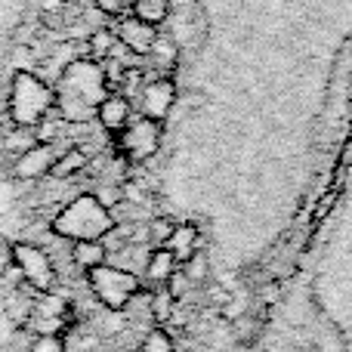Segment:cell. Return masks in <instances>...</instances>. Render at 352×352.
Wrapping results in <instances>:
<instances>
[{
    "mask_svg": "<svg viewBox=\"0 0 352 352\" xmlns=\"http://www.w3.org/2000/svg\"><path fill=\"white\" fill-rule=\"evenodd\" d=\"M130 118H133L130 99L118 96V93H109V96L102 99V105H99V111H96V121L102 124V130H109V133H121V130L130 124Z\"/></svg>",
    "mask_w": 352,
    "mask_h": 352,
    "instance_id": "8fae6325",
    "label": "cell"
},
{
    "mask_svg": "<svg viewBox=\"0 0 352 352\" xmlns=\"http://www.w3.org/2000/svg\"><path fill=\"white\" fill-rule=\"evenodd\" d=\"M12 266H19L22 278L41 294H47L56 281L53 260H50L47 250H41L37 244H28V241L12 244Z\"/></svg>",
    "mask_w": 352,
    "mask_h": 352,
    "instance_id": "52a82bcc",
    "label": "cell"
},
{
    "mask_svg": "<svg viewBox=\"0 0 352 352\" xmlns=\"http://www.w3.org/2000/svg\"><path fill=\"white\" fill-rule=\"evenodd\" d=\"M161 28H155V25L148 22H140L136 16H121V22H118V41H121V47H127L130 53L136 56H148V50L155 47V41H158Z\"/></svg>",
    "mask_w": 352,
    "mask_h": 352,
    "instance_id": "9c48e42d",
    "label": "cell"
},
{
    "mask_svg": "<svg viewBox=\"0 0 352 352\" xmlns=\"http://www.w3.org/2000/svg\"><path fill=\"white\" fill-rule=\"evenodd\" d=\"M170 10H173L170 0H133L130 3V16H136L140 22L155 25V28L170 22Z\"/></svg>",
    "mask_w": 352,
    "mask_h": 352,
    "instance_id": "5bb4252c",
    "label": "cell"
},
{
    "mask_svg": "<svg viewBox=\"0 0 352 352\" xmlns=\"http://www.w3.org/2000/svg\"><path fill=\"white\" fill-rule=\"evenodd\" d=\"M118 136V152L130 164H142V161L155 158L164 140V124L152 121V118H130V124Z\"/></svg>",
    "mask_w": 352,
    "mask_h": 352,
    "instance_id": "5b68a950",
    "label": "cell"
},
{
    "mask_svg": "<svg viewBox=\"0 0 352 352\" xmlns=\"http://www.w3.org/2000/svg\"><path fill=\"white\" fill-rule=\"evenodd\" d=\"M198 244H201V232H198V226H195V223H176L164 248L170 250V254L176 256V263L182 266V263H186L188 256L198 254Z\"/></svg>",
    "mask_w": 352,
    "mask_h": 352,
    "instance_id": "7c38bea8",
    "label": "cell"
},
{
    "mask_svg": "<svg viewBox=\"0 0 352 352\" xmlns=\"http://www.w3.org/2000/svg\"><path fill=\"white\" fill-rule=\"evenodd\" d=\"M87 167V155L80 152V148H68L65 155H59L56 158V164H53V173L56 179H65V176H72V173H78V170H84Z\"/></svg>",
    "mask_w": 352,
    "mask_h": 352,
    "instance_id": "2e32d148",
    "label": "cell"
},
{
    "mask_svg": "<svg viewBox=\"0 0 352 352\" xmlns=\"http://www.w3.org/2000/svg\"><path fill=\"white\" fill-rule=\"evenodd\" d=\"M173 226L176 223H170V219H152V223H148V238H152V244L155 248H164L167 244V238H170V232H173Z\"/></svg>",
    "mask_w": 352,
    "mask_h": 352,
    "instance_id": "ffe728a7",
    "label": "cell"
},
{
    "mask_svg": "<svg viewBox=\"0 0 352 352\" xmlns=\"http://www.w3.org/2000/svg\"><path fill=\"white\" fill-rule=\"evenodd\" d=\"M109 93V72L96 59H72L53 87V109L62 121L87 124L96 118Z\"/></svg>",
    "mask_w": 352,
    "mask_h": 352,
    "instance_id": "6da1fadb",
    "label": "cell"
},
{
    "mask_svg": "<svg viewBox=\"0 0 352 352\" xmlns=\"http://www.w3.org/2000/svg\"><path fill=\"white\" fill-rule=\"evenodd\" d=\"M53 232L68 241H102L115 232L111 207H105L96 195H78L53 219Z\"/></svg>",
    "mask_w": 352,
    "mask_h": 352,
    "instance_id": "7a4b0ae2",
    "label": "cell"
},
{
    "mask_svg": "<svg viewBox=\"0 0 352 352\" xmlns=\"http://www.w3.org/2000/svg\"><path fill=\"white\" fill-rule=\"evenodd\" d=\"M130 3H133V0H93V6H96L102 16H111V19L127 16Z\"/></svg>",
    "mask_w": 352,
    "mask_h": 352,
    "instance_id": "7402d4cb",
    "label": "cell"
},
{
    "mask_svg": "<svg viewBox=\"0 0 352 352\" xmlns=\"http://www.w3.org/2000/svg\"><path fill=\"white\" fill-rule=\"evenodd\" d=\"M140 352H176V346H173V337L167 334L164 328L148 331L146 340H142V346H140Z\"/></svg>",
    "mask_w": 352,
    "mask_h": 352,
    "instance_id": "ac0fdd59",
    "label": "cell"
},
{
    "mask_svg": "<svg viewBox=\"0 0 352 352\" xmlns=\"http://www.w3.org/2000/svg\"><path fill=\"white\" fill-rule=\"evenodd\" d=\"M31 352H65L62 334H37L31 343Z\"/></svg>",
    "mask_w": 352,
    "mask_h": 352,
    "instance_id": "44dd1931",
    "label": "cell"
},
{
    "mask_svg": "<svg viewBox=\"0 0 352 352\" xmlns=\"http://www.w3.org/2000/svg\"><path fill=\"white\" fill-rule=\"evenodd\" d=\"M53 109V87H47L37 74L19 72L10 84V115L19 127H37Z\"/></svg>",
    "mask_w": 352,
    "mask_h": 352,
    "instance_id": "3957f363",
    "label": "cell"
},
{
    "mask_svg": "<svg viewBox=\"0 0 352 352\" xmlns=\"http://www.w3.org/2000/svg\"><path fill=\"white\" fill-rule=\"evenodd\" d=\"M173 303L176 300L170 297V291H167V287H158V291L152 294V318L158 324H164L167 318L173 316Z\"/></svg>",
    "mask_w": 352,
    "mask_h": 352,
    "instance_id": "e0dca14e",
    "label": "cell"
},
{
    "mask_svg": "<svg viewBox=\"0 0 352 352\" xmlns=\"http://www.w3.org/2000/svg\"><path fill=\"white\" fill-rule=\"evenodd\" d=\"M56 158H59V155L53 152V146L37 142V146L22 148V155H19L16 164H12V173H16L19 179H41V176H47L53 170Z\"/></svg>",
    "mask_w": 352,
    "mask_h": 352,
    "instance_id": "30bf717a",
    "label": "cell"
},
{
    "mask_svg": "<svg viewBox=\"0 0 352 352\" xmlns=\"http://www.w3.org/2000/svg\"><path fill=\"white\" fill-rule=\"evenodd\" d=\"M111 43H115V37H111V34H96V37H93V47H96V53H99V56L109 53Z\"/></svg>",
    "mask_w": 352,
    "mask_h": 352,
    "instance_id": "d4e9b609",
    "label": "cell"
},
{
    "mask_svg": "<svg viewBox=\"0 0 352 352\" xmlns=\"http://www.w3.org/2000/svg\"><path fill=\"white\" fill-rule=\"evenodd\" d=\"M10 266H12V244L0 235V275H3Z\"/></svg>",
    "mask_w": 352,
    "mask_h": 352,
    "instance_id": "cb8c5ba5",
    "label": "cell"
},
{
    "mask_svg": "<svg viewBox=\"0 0 352 352\" xmlns=\"http://www.w3.org/2000/svg\"><path fill=\"white\" fill-rule=\"evenodd\" d=\"M72 260H74V266H80L84 272H90V269L109 263V250H105L102 241H74Z\"/></svg>",
    "mask_w": 352,
    "mask_h": 352,
    "instance_id": "9a60e30c",
    "label": "cell"
},
{
    "mask_svg": "<svg viewBox=\"0 0 352 352\" xmlns=\"http://www.w3.org/2000/svg\"><path fill=\"white\" fill-rule=\"evenodd\" d=\"M31 10H34V0H0V72L16 53Z\"/></svg>",
    "mask_w": 352,
    "mask_h": 352,
    "instance_id": "8992f818",
    "label": "cell"
},
{
    "mask_svg": "<svg viewBox=\"0 0 352 352\" xmlns=\"http://www.w3.org/2000/svg\"><path fill=\"white\" fill-rule=\"evenodd\" d=\"M87 281H90V291L96 294V300L111 312H121L140 297L142 281L136 272L121 266H111V263H102V266L90 269L87 272Z\"/></svg>",
    "mask_w": 352,
    "mask_h": 352,
    "instance_id": "277c9868",
    "label": "cell"
},
{
    "mask_svg": "<svg viewBox=\"0 0 352 352\" xmlns=\"http://www.w3.org/2000/svg\"><path fill=\"white\" fill-rule=\"evenodd\" d=\"M176 105V80L170 74H158L148 84H142L140 90V111L142 118H152V121H167V115Z\"/></svg>",
    "mask_w": 352,
    "mask_h": 352,
    "instance_id": "ba28073f",
    "label": "cell"
},
{
    "mask_svg": "<svg viewBox=\"0 0 352 352\" xmlns=\"http://www.w3.org/2000/svg\"><path fill=\"white\" fill-rule=\"evenodd\" d=\"M179 269H182V275L188 278V285H201V281L207 278V269H210V266H207V256L198 250V254L188 256V260L182 263Z\"/></svg>",
    "mask_w": 352,
    "mask_h": 352,
    "instance_id": "d6986e66",
    "label": "cell"
},
{
    "mask_svg": "<svg viewBox=\"0 0 352 352\" xmlns=\"http://www.w3.org/2000/svg\"><path fill=\"white\" fill-rule=\"evenodd\" d=\"M176 269H179V263H176V256L170 254V250H167V248H155L152 254L146 256V266H142V275H146L148 285L164 287L167 281L173 278Z\"/></svg>",
    "mask_w": 352,
    "mask_h": 352,
    "instance_id": "4fadbf2b",
    "label": "cell"
},
{
    "mask_svg": "<svg viewBox=\"0 0 352 352\" xmlns=\"http://www.w3.org/2000/svg\"><path fill=\"white\" fill-rule=\"evenodd\" d=\"M12 334H16V322L6 312H0V346H6L12 340Z\"/></svg>",
    "mask_w": 352,
    "mask_h": 352,
    "instance_id": "603a6c76",
    "label": "cell"
}]
</instances>
